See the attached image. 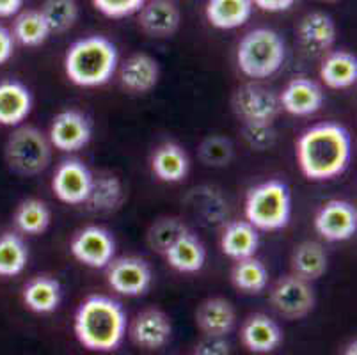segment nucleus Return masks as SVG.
<instances>
[{
	"mask_svg": "<svg viewBox=\"0 0 357 355\" xmlns=\"http://www.w3.org/2000/svg\"><path fill=\"white\" fill-rule=\"evenodd\" d=\"M295 156L304 178L310 181L333 180L349 169L352 137L340 123H318L301 133Z\"/></svg>",
	"mask_w": 357,
	"mask_h": 355,
	"instance_id": "f257e3e1",
	"label": "nucleus"
},
{
	"mask_svg": "<svg viewBox=\"0 0 357 355\" xmlns=\"http://www.w3.org/2000/svg\"><path fill=\"white\" fill-rule=\"evenodd\" d=\"M126 328L125 308L107 295H89L75 312V336L91 352L116 350L125 340Z\"/></svg>",
	"mask_w": 357,
	"mask_h": 355,
	"instance_id": "f03ea898",
	"label": "nucleus"
},
{
	"mask_svg": "<svg viewBox=\"0 0 357 355\" xmlns=\"http://www.w3.org/2000/svg\"><path fill=\"white\" fill-rule=\"evenodd\" d=\"M118 47L105 36L77 39L64 55L66 77L79 87L105 86L118 71Z\"/></svg>",
	"mask_w": 357,
	"mask_h": 355,
	"instance_id": "7ed1b4c3",
	"label": "nucleus"
},
{
	"mask_svg": "<svg viewBox=\"0 0 357 355\" xmlns=\"http://www.w3.org/2000/svg\"><path fill=\"white\" fill-rule=\"evenodd\" d=\"M287 59L284 39L272 29H252L236 47V64L248 78L261 80L278 73Z\"/></svg>",
	"mask_w": 357,
	"mask_h": 355,
	"instance_id": "20e7f679",
	"label": "nucleus"
},
{
	"mask_svg": "<svg viewBox=\"0 0 357 355\" xmlns=\"http://www.w3.org/2000/svg\"><path fill=\"white\" fill-rule=\"evenodd\" d=\"M245 220L258 231H279L291 219V192L284 181L267 180L255 185L245 195Z\"/></svg>",
	"mask_w": 357,
	"mask_h": 355,
	"instance_id": "39448f33",
	"label": "nucleus"
},
{
	"mask_svg": "<svg viewBox=\"0 0 357 355\" xmlns=\"http://www.w3.org/2000/svg\"><path fill=\"white\" fill-rule=\"evenodd\" d=\"M52 144L36 126H18L6 142V162L20 176H38L52 162Z\"/></svg>",
	"mask_w": 357,
	"mask_h": 355,
	"instance_id": "423d86ee",
	"label": "nucleus"
},
{
	"mask_svg": "<svg viewBox=\"0 0 357 355\" xmlns=\"http://www.w3.org/2000/svg\"><path fill=\"white\" fill-rule=\"evenodd\" d=\"M268 301L279 317L287 320H303L314 309L317 295L310 281L290 273L274 282Z\"/></svg>",
	"mask_w": 357,
	"mask_h": 355,
	"instance_id": "0eeeda50",
	"label": "nucleus"
},
{
	"mask_svg": "<svg viewBox=\"0 0 357 355\" xmlns=\"http://www.w3.org/2000/svg\"><path fill=\"white\" fill-rule=\"evenodd\" d=\"M231 107L236 117L248 123H274L281 112L279 94L258 84H243L235 91Z\"/></svg>",
	"mask_w": 357,
	"mask_h": 355,
	"instance_id": "6e6552de",
	"label": "nucleus"
},
{
	"mask_svg": "<svg viewBox=\"0 0 357 355\" xmlns=\"http://www.w3.org/2000/svg\"><path fill=\"white\" fill-rule=\"evenodd\" d=\"M105 270L110 288L125 297H141L153 282V272L149 263L137 256L114 258Z\"/></svg>",
	"mask_w": 357,
	"mask_h": 355,
	"instance_id": "1a4fd4ad",
	"label": "nucleus"
},
{
	"mask_svg": "<svg viewBox=\"0 0 357 355\" xmlns=\"http://www.w3.org/2000/svg\"><path fill=\"white\" fill-rule=\"evenodd\" d=\"M70 252L84 266L105 269L114 259V236L102 226H87L71 239Z\"/></svg>",
	"mask_w": 357,
	"mask_h": 355,
	"instance_id": "9d476101",
	"label": "nucleus"
},
{
	"mask_svg": "<svg viewBox=\"0 0 357 355\" xmlns=\"http://www.w3.org/2000/svg\"><path fill=\"white\" fill-rule=\"evenodd\" d=\"M95 176L79 158H68L57 165L52 178V190L64 204L79 206L84 204L91 192Z\"/></svg>",
	"mask_w": 357,
	"mask_h": 355,
	"instance_id": "9b49d317",
	"label": "nucleus"
},
{
	"mask_svg": "<svg viewBox=\"0 0 357 355\" xmlns=\"http://www.w3.org/2000/svg\"><path fill=\"white\" fill-rule=\"evenodd\" d=\"M314 231L326 242H345L357 231V211L349 201L331 199L320 206L313 220Z\"/></svg>",
	"mask_w": 357,
	"mask_h": 355,
	"instance_id": "f8f14e48",
	"label": "nucleus"
},
{
	"mask_svg": "<svg viewBox=\"0 0 357 355\" xmlns=\"http://www.w3.org/2000/svg\"><path fill=\"white\" fill-rule=\"evenodd\" d=\"M93 137V125L89 117L80 110H61L48 130V141L52 148L64 153H75L86 148Z\"/></svg>",
	"mask_w": 357,
	"mask_h": 355,
	"instance_id": "ddd939ff",
	"label": "nucleus"
},
{
	"mask_svg": "<svg viewBox=\"0 0 357 355\" xmlns=\"http://www.w3.org/2000/svg\"><path fill=\"white\" fill-rule=\"evenodd\" d=\"M130 340L139 348L148 352H155L164 348L173 336V324L171 318L162 309L149 308L144 309L134 318L128 328Z\"/></svg>",
	"mask_w": 357,
	"mask_h": 355,
	"instance_id": "4468645a",
	"label": "nucleus"
},
{
	"mask_svg": "<svg viewBox=\"0 0 357 355\" xmlns=\"http://www.w3.org/2000/svg\"><path fill=\"white\" fill-rule=\"evenodd\" d=\"M324 100H326V94H324L322 86L307 77L291 78L284 89L279 93L281 110L298 117L317 114L322 109Z\"/></svg>",
	"mask_w": 357,
	"mask_h": 355,
	"instance_id": "2eb2a0df",
	"label": "nucleus"
},
{
	"mask_svg": "<svg viewBox=\"0 0 357 355\" xmlns=\"http://www.w3.org/2000/svg\"><path fill=\"white\" fill-rule=\"evenodd\" d=\"M283 340L281 325L265 312H255L240 327V341L251 354H272L281 347Z\"/></svg>",
	"mask_w": 357,
	"mask_h": 355,
	"instance_id": "dca6fc26",
	"label": "nucleus"
},
{
	"mask_svg": "<svg viewBox=\"0 0 357 355\" xmlns=\"http://www.w3.org/2000/svg\"><path fill=\"white\" fill-rule=\"evenodd\" d=\"M337 29L333 16L322 11L307 13L297 27L298 45L306 54H324L336 43Z\"/></svg>",
	"mask_w": 357,
	"mask_h": 355,
	"instance_id": "f3484780",
	"label": "nucleus"
},
{
	"mask_svg": "<svg viewBox=\"0 0 357 355\" xmlns=\"http://www.w3.org/2000/svg\"><path fill=\"white\" fill-rule=\"evenodd\" d=\"M137 15L139 27L151 38H171L181 24V13L173 0H149Z\"/></svg>",
	"mask_w": 357,
	"mask_h": 355,
	"instance_id": "a211bd4d",
	"label": "nucleus"
},
{
	"mask_svg": "<svg viewBox=\"0 0 357 355\" xmlns=\"http://www.w3.org/2000/svg\"><path fill=\"white\" fill-rule=\"evenodd\" d=\"M160 78L157 59L148 54H134L119 68V84L132 94H146L153 89Z\"/></svg>",
	"mask_w": 357,
	"mask_h": 355,
	"instance_id": "6ab92c4d",
	"label": "nucleus"
},
{
	"mask_svg": "<svg viewBox=\"0 0 357 355\" xmlns=\"http://www.w3.org/2000/svg\"><path fill=\"white\" fill-rule=\"evenodd\" d=\"M236 324L235 308L220 297L206 299L196 309V325L204 336H228Z\"/></svg>",
	"mask_w": 357,
	"mask_h": 355,
	"instance_id": "aec40b11",
	"label": "nucleus"
},
{
	"mask_svg": "<svg viewBox=\"0 0 357 355\" xmlns=\"http://www.w3.org/2000/svg\"><path fill=\"white\" fill-rule=\"evenodd\" d=\"M32 93L20 80L0 82V125L20 126L32 112Z\"/></svg>",
	"mask_w": 357,
	"mask_h": 355,
	"instance_id": "412c9836",
	"label": "nucleus"
},
{
	"mask_svg": "<svg viewBox=\"0 0 357 355\" xmlns=\"http://www.w3.org/2000/svg\"><path fill=\"white\" fill-rule=\"evenodd\" d=\"M219 246L224 256L235 262L251 258L259 247V231L248 220H233L224 226Z\"/></svg>",
	"mask_w": 357,
	"mask_h": 355,
	"instance_id": "4be33fe9",
	"label": "nucleus"
},
{
	"mask_svg": "<svg viewBox=\"0 0 357 355\" xmlns=\"http://www.w3.org/2000/svg\"><path fill=\"white\" fill-rule=\"evenodd\" d=\"M151 171L164 183H180L190 171L189 155L176 142H164L151 156Z\"/></svg>",
	"mask_w": 357,
	"mask_h": 355,
	"instance_id": "5701e85b",
	"label": "nucleus"
},
{
	"mask_svg": "<svg viewBox=\"0 0 357 355\" xmlns=\"http://www.w3.org/2000/svg\"><path fill=\"white\" fill-rule=\"evenodd\" d=\"M22 299H24L25 308L31 309L32 312L50 315L59 309L61 301H63V288L55 278L36 275L24 286Z\"/></svg>",
	"mask_w": 357,
	"mask_h": 355,
	"instance_id": "b1692460",
	"label": "nucleus"
},
{
	"mask_svg": "<svg viewBox=\"0 0 357 355\" xmlns=\"http://www.w3.org/2000/svg\"><path fill=\"white\" fill-rule=\"evenodd\" d=\"M255 11L252 0H208L204 15L212 27L233 31L249 22Z\"/></svg>",
	"mask_w": 357,
	"mask_h": 355,
	"instance_id": "393cba45",
	"label": "nucleus"
},
{
	"mask_svg": "<svg viewBox=\"0 0 357 355\" xmlns=\"http://www.w3.org/2000/svg\"><path fill=\"white\" fill-rule=\"evenodd\" d=\"M169 266L181 273H196L206 263V249L196 234L187 231L165 250Z\"/></svg>",
	"mask_w": 357,
	"mask_h": 355,
	"instance_id": "a878e982",
	"label": "nucleus"
},
{
	"mask_svg": "<svg viewBox=\"0 0 357 355\" xmlns=\"http://www.w3.org/2000/svg\"><path fill=\"white\" fill-rule=\"evenodd\" d=\"M320 78L329 89H349L357 82V57L347 50L331 52L320 64Z\"/></svg>",
	"mask_w": 357,
	"mask_h": 355,
	"instance_id": "bb28decb",
	"label": "nucleus"
},
{
	"mask_svg": "<svg viewBox=\"0 0 357 355\" xmlns=\"http://www.w3.org/2000/svg\"><path fill=\"white\" fill-rule=\"evenodd\" d=\"M290 263L291 273L313 282L322 278L324 273L327 272L329 258H327V252L322 243L307 240V242L298 243L295 247L294 252H291Z\"/></svg>",
	"mask_w": 357,
	"mask_h": 355,
	"instance_id": "cd10ccee",
	"label": "nucleus"
},
{
	"mask_svg": "<svg viewBox=\"0 0 357 355\" xmlns=\"http://www.w3.org/2000/svg\"><path fill=\"white\" fill-rule=\"evenodd\" d=\"M125 201V190L119 178L112 174H102L93 180L91 192L84 206L93 213H112Z\"/></svg>",
	"mask_w": 357,
	"mask_h": 355,
	"instance_id": "c85d7f7f",
	"label": "nucleus"
},
{
	"mask_svg": "<svg viewBox=\"0 0 357 355\" xmlns=\"http://www.w3.org/2000/svg\"><path fill=\"white\" fill-rule=\"evenodd\" d=\"M11 34L13 39L18 41L22 47L36 48L47 43L52 32L40 11L27 9V11H20L16 15Z\"/></svg>",
	"mask_w": 357,
	"mask_h": 355,
	"instance_id": "c756f323",
	"label": "nucleus"
},
{
	"mask_svg": "<svg viewBox=\"0 0 357 355\" xmlns=\"http://www.w3.org/2000/svg\"><path fill=\"white\" fill-rule=\"evenodd\" d=\"M231 282L240 292L258 295L268 286V270L256 256L238 259L231 269Z\"/></svg>",
	"mask_w": 357,
	"mask_h": 355,
	"instance_id": "7c9ffc66",
	"label": "nucleus"
},
{
	"mask_svg": "<svg viewBox=\"0 0 357 355\" xmlns=\"http://www.w3.org/2000/svg\"><path fill=\"white\" fill-rule=\"evenodd\" d=\"M52 222V211L41 199H25L15 211V226L24 234H41Z\"/></svg>",
	"mask_w": 357,
	"mask_h": 355,
	"instance_id": "2f4dec72",
	"label": "nucleus"
},
{
	"mask_svg": "<svg viewBox=\"0 0 357 355\" xmlns=\"http://www.w3.org/2000/svg\"><path fill=\"white\" fill-rule=\"evenodd\" d=\"M29 249L24 240L15 233H4L0 236V275L15 278L27 266Z\"/></svg>",
	"mask_w": 357,
	"mask_h": 355,
	"instance_id": "473e14b6",
	"label": "nucleus"
},
{
	"mask_svg": "<svg viewBox=\"0 0 357 355\" xmlns=\"http://www.w3.org/2000/svg\"><path fill=\"white\" fill-rule=\"evenodd\" d=\"M40 13L43 15L52 36L64 34L79 20V4L77 0H45Z\"/></svg>",
	"mask_w": 357,
	"mask_h": 355,
	"instance_id": "72a5a7b5",
	"label": "nucleus"
},
{
	"mask_svg": "<svg viewBox=\"0 0 357 355\" xmlns=\"http://www.w3.org/2000/svg\"><path fill=\"white\" fill-rule=\"evenodd\" d=\"M187 231L189 229L180 219L165 217V219H158L153 226L149 227L146 240H148V246L151 247V250L165 254V250L173 246L180 236H183Z\"/></svg>",
	"mask_w": 357,
	"mask_h": 355,
	"instance_id": "f704fd0d",
	"label": "nucleus"
},
{
	"mask_svg": "<svg viewBox=\"0 0 357 355\" xmlns=\"http://www.w3.org/2000/svg\"><path fill=\"white\" fill-rule=\"evenodd\" d=\"M233 144L229 139L220 135L206 137L199 146V158L208 167H224L233 158Z\"/></svg>",
	"mask_w": 357,
	"mask_h": 355,
	"instance_id": "c9c22d12",
	"label": "nucleus"
},
{
	"mask_svg": "<svg viewBox=\"0 0 357 355\" xmlns=\"http://www.w3.org/2000/svg\"><path fill=\"white\" fill-rule=\"evenodd\" d=\"M243 139L256 151H265L275 142L274 123H248L242 128Z\"/></svg>",
	"mask_w": 357,
	"mask_h": 355,
	"instance_id": "e433bc0d",
	"label": "nucleus"
},
{
	"mask_svg": "<svg viewBox=\"0 0 357 355\" xmlns=\"http://www.w3.org/2000/svg\"><path fill=\"white\" fill-rule=\"evenodd\" d=\"M148 0H93L95 8L107 18H126L137 15Z\"/></svg>",
	"mask_w": 357,
	"mask_h": 355,
	"instance_id": "4c0bfd02",
	"label": "nucleus"
},
{
	"mask_svg": "<svg viewBox=\"0 0 357 355\" xmlns=\"http://www.w3.org/2000/svg\"><path fill=\"white\" fill-rule=\"evenodd\" d=\"M231 345L226 336H204L197 343L194 355H229Z\"/></svg>",
	"mask_w": 357,
	"mask_h": 355,
	"instance_id": "58836bf2",
	"label": "nucleus"
},
{
	"mask_svg": "<svg viewBox=\"0 0 357 355\" xmlns=\"http://www.w3.org/2000/svg\"><path fill=\"white\" fill-rule=\"evenodd\" d=\"M13 52H15V39L11 31L0 25V66L13 57Z\"/></svg>",
	"mask_w": 357,
	"mask_h": 355,
	"instance_id": "ea45409f",
	"label": "nucleus"
},
{
	"mask_svg": "<svg viewBox=\"0 0 357 355\" xmlns=\"http://www.w3.org/2000/svg\"><path fill=\"white\" fill-rule=\"evenodd\" d=\"M297 0H252V4L265 13H283L294 8Z\"/></svg>",
	"mask_w": 357,
	"mask_h": 355,
	"instance_id": "a19ab883",
	"label": "nucleus"
},
{
	"mask_svg": "<svg viewBox=\"0 0 357 355\" xmlns=\"http://www.w3.org/2000/svg\"><path fill=\"white\" fill-rule=\"evenodd\" d=\"M24 8V0H0V18L16 16Z\"/></svg>",
	"mask_w": 357,
	"mask_h": 355,
	"instance_id": "79ce46f5",
	"label": "nucleus"
},
{
	"mask_svg": "<svg viewBox=\"0 0 357 355\" xmlns=\"http://www.w3.org/2000/svg\"><path fill=\"white\" fill-rule=\"evenodd\" d=\"M343 355H357V343H356V341L349 343V347L345 348V354H343Z\"/></svg>",
	"mask_w": 357,
	"mask_h": 355,
	"instance_id": "37998d69",
	"label": "nucleus"
},
{
	"mask_svg": "<svg viewBox=\"0 0 357 355\" xmlns=\"http://www.w3.org/2000/svg\"><path fill=\"white\" fill-rule=\"evenodd\" d=\"M320 2H326V4H334V2H340V0H320Z\"/></svg>",
	"mask_w": 357,
	"mask_h": 355,
	"instance_id": "c03bdc74",
	"label": "nucleus"
}]
</instances>
